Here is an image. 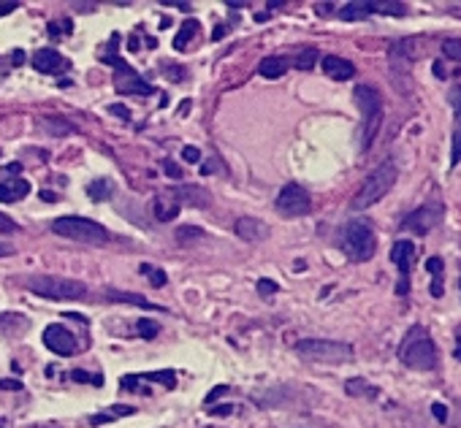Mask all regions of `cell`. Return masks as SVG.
Listing matches in <instances>:
<instances>
[{
    "instance_id": "obj_18",
    "label": "cell",
    "mask_w": 461,
    "mask_h": 428,
    "mask_svg": "<svg viewBox=\"0 0 461 428\" xmlns=\"http://www.w3.org/2000/svg\"><path fill=\"white\" fill-rule=\"evenodd\" d=\"M177 214H180V204L171 198H166V195H158L155 198V217L160 220V222H171V220H177Z\"/></svg>"
},
{
    "instance_id": "obj_33",
    "label": "cell",
    "mask_w": 461,
    "mask_h": 428,
    "mask_svg": "<svg viewBox=\"0 0 461 428\" xmlns=\"http://www.w3.org/2000/svg\"><path fill=\"white\" fill-rule=\"evenodd\" d=\"M177 236H180V242H187L190 236H193V239H201L204 233H201V228H190V225H184V228L177 231Z\"/></svg>"
},
{
    "instance_id": "obj_17",
    "label": "cell",
    "mask_w": 461,
    "mask_h": 428,
    "mask_svg": "<svg viewBox=\"0 0 461 428\" xmlns=\"http://www.w3.org/2000/svg\"><path fill=\"white\" fill-rule=\"evenodd\" d=\"M285 71H288V60L285 57H264L261 63H258V74L264 76V79H279V76H285Z\"/></svg>"
},
{
    "instance_id": "obj_3",
    "label": "cell",
    "mask_w": 461,
    "mask_h": 428,
    "mask_svg": "<svg viewBox=\"0 0 461 428\" xmlns=\"http://www.w3.org/2000/svg\"><path fill=\"white\" fill-rule=\"evenodd\" d=\"M52 233L63 236V239H71V242H82V244H106L111 242V233L95 222V220H87V217H57L52 222Z\"/></svg>"
},
{
    "instance_id": "obj_35",
    "label": "cell",
    "mask_w": 461,
    "mask_h": 428,
    "mask_svg": "<svg viewBox=\"0 0 461 428\" xmlns=\"http://www.w3.org/2000/svg\"><path fill=\"white\" fill-rule=\"evenodd\" d=\"M182 158L187 160V163H198V160H201V152H198L195 147H184V149H182Z\"/></svg>"
},
{
    "instance_id": "obj_26",
    "label": "cell",
    "mask_w": 461,
    "mask_h": 428,
    "mask_svg": "<svg viewBox=\"0 0 461 428\" xmlns=\"http://www.w3.org/2000/svg\"><path fill=\"white\" fill-rule=\"evenodd\" d=\"M141 274H147V279H149V282H152L155 288H163V285L169 282V279H166V271H163V268H155V266H147V263L141 266Z\"/></svg>"
},
{
    "instance_id": "obj_14",
    "label": "cell",
    "mask_w": 461,
    "mask_h": 428,
    "mask_svg": "<svg viewBox=\"0 0 461 428\" xmlns=\"http://www.w3.org/2000/svg\"><path fill=\"white\" fill-rule=\"evenodd\" d=\"M174 201L177 204H187V206H193V209H209V204H212V198H209V193L204 190V187H177L174 190Z\"/></svg>"
},
{
    "instance_id": "obj_49",
    "label": "cell",
    "mask_w": 461,
    "mask_h": 428,
    "mask_svg": "<svg viewBox=\"0 0 461 428\" xmlns=\"http://www.w3.org/2000/svg\"><path fill=\"white\" fill-rule=\"evenodd\" d=\"M41 198H44V201H54L57 195H54V193H41Z\"/></svg>"
},
{
    "instance_id": "obj_34",
    "label": "cell",
    "mask_w": 461,
    "mask_h": 428,
    "mask_svg": "<svg viewBox=\"0 0 461 428\" xmlns=\"http://www.w3.org/2000/svg\"><path fill=\"white\" fill-rule=\"evenodd\" d=\"M71 377L74 380H79V383H92V385H100V377H90V374H85V372H71Z\"/></svg>"
},
{
    "instance_id": "obj_24",
    "label": "cell",
    "mask_w": 461,
    "mask_h": 428,
    "mask_svg": "<svg viewBox=\"0 0 461 428\" xmlns=\"http://www.w3.org/2000/svg\"><path fill=\"white\" fill-rule=\"evenodd\" d=\"M372 11H383V14H391V17H405L407 14V6L405 3H372Z\"/></svg>"
},
{
    "instance_id": "obj_37",
    "label": "cell",
    "mask_w": 461,
    "mask_h": 428,
    "mask_svg": "<svg viewBox=\"0 0 461 428\" xmlns=\"http://www.w3.org/2000/svg\"><path fill=\"white\" fill-rule=\"evenodd\" d=\"M163 166H166V169H163V171L169 173V176H174V179H182V169H180V166H177V163H174V160H166V163H163Z\"/></svg>"
},
{
    "instance_id": "obj_45",
    "label": "cell",
    "mask_w": 461,
    "mask_h": 428,
    "mask_svg": "<svg viewBox=\"0 0 461 428\" xmlns=\"http://www.w3.org/2000/svg\"><path fill=\"white\" fill-rule=\"evenodd\" d=\"M6 171H11V173H19V171H22V166H19V163H8V166H6Z\"/></svg>"
},
{
    "instance_id": "obj_9",
    "label": "cell",
    "mask_w": 461,
    "mask_h": 428,
    "mask_svg": "<svg viewBox=\"0 0 461 428\" xmlns=\"http://www.w3.org/2000/svg\"><path fill=\"white\" fill-rule=\"evenodd\" d=\"M391 260L399 266V285H396V293H399V296H407V290H410V268H413V260H415L413 242H407V239L396 242L394 250H391Z\"/></svg>"
},
{
    "instance_id": "obj_15",
    "label": "cell",
    "mask_w": 461,
    "mask_h": 428,
    "mask_svg": "<svg viewBox=\"0 0 461 428\" xmlns=\"http://www.w3.org/2000/svg\"><path fill=\"white\" fill-rule=\"evenodd\" d=\"M63 65H65V60H63V54L54 52V49H39V52L33 54V68L41 71V74H57Z\"/></svg>"
},
{
    "instance_id": "obj_31",
    "label": "cell",
    "mask_w": 461,
    "mask_h": 428,
    "mask_svg": "<svg viewBox=\"0 0 461 428\" xmlns=\"http://www.w3.org/2000/svg\"><path fill=\"white\" fill-rule=\"evenodd\" d=\"M19 231V225L8 217V214H3L0 212V236H8V233H17Z\"/></svg>"
},
{
    "instance_id": "obj_11",
    "label": "cell",
    "mask_w": 461,
    "mask_h": 428,
    "mask_svg": "<svg viewBox=\"0 0 461 428\" xmlns=\"http://www.w3.org/2000/svg\"><path fill=\"white\" fill-rule=\"evenodd\" d=\"M44 344L52 352H57V355H74V352H76V339H74V334H71L68 328H63L60 323L46 325Z\"/></svg>"
},
{
    "instance_id": "obj_16",
    "label": "cell",
    "mask_w": 461,
    "mask_h": 428,
    "mask_svg": "<svg viewBox=\"0 0 461 428\" xmlns=\"http://www.w3.org/2000/svg\"><path fill=\"white\" fill-rule=\"evenodd\" d=\"M30 193V184L25 179H8L0 182V204H17Z\"/></svg>"
},
{
    "instance_id": "obj_40",
    "label": "cell",
    "mask_w": 461,
    "mask_h": 428,
    "mask_svg": "<svg viewBox=\"0 0 461 428\" xmlns=\"http://www.w3.org/2000/svg\"><path fill=\"white\" fill-rule=\"evenodd\" d=\"M46 130H52V133H57V136H60V133H74L71 125H52L49 120H46Z\"/></svg>"
},
{
    "instance_id": "obj_44",
    "label": "cell",
    "mask_w": 461,
    "mask_h": 428,
    "mask_svg": "<svg viewBox=\"0 0 461 428\" xmlns=\"http://www.w3.org/2000/svg\"><path fill=\"white\" fill-rule=\"evenodd\" d=\"M231 412H233V407H228V404H226V407H217V409H212V415H231Z\"/></svg>"
},
{
    "instance_id": "obj_10",
    "label": "cell",
    "mask_w": 461,
    "mask_h": 428,
    "mask_svg": "<svg viewBox=\"0 0 461 428\" xmlns=\"http://www.w3.org/2000/svg\"><path fill=\"white\" fill-rule=\"evenodd\" d=\"M442 214H445V209L442 206H420V209H415L405 222H402V228L405 231H413V233H418V236H426L434 225H440L442 222Z\"/></svg>"
},
{
    "instance_id": "obj_7",
    "label": "cell",
    "mask_w": 461,
    "mask_h": 428,
    "mask_svg": "<svg viewBox=\"0 0 461 428\" xmlns=\"http://www.w3.org/2000/svg\"><path fill=\"white\" fill-rule=\"evenodd\" d=\"M342 250L347 253V257L353 263H367L369 257L374 255V250H377V239H374L372 225L364 222V220L350 222L345 228V236H342Z\"/></svg>"
},
{
    "instance_id": "obj_25",
    "label": "cell",
    "mask_w": 461,
    "mask_h": 428,
    "mask_svg": "<svg viewBox=\"0 0 461 428\" xmlns=\"http://www.w3.org/2000/svg\"><path fill=\"white\" fill-rule=\"evenodd\" d=\"M136 331L141 339H155V336L160 334V325L152 323V320H147V317H141V320L136 323Z\"/></svg>"
},
{
    "instance_id": "obj_22",
    "label": "cell",
    "mask_w": 461,
    "mask_h": 428,
    "mask_svg": "<svg viewBox=\"0 0 461 428\" xmlns=\"http://www.w3.org/2000/svg\"><path fill=\"white\" fill-rule=\"evenodd\" d=\"M195 33H198V22H195V19H184V25L180 28V33H177V39H174V46L182 52L184 46H187V41H190Z\"/></svg>"
},
{
    "instance_id": "obj_38",
    "label": "cell",
    "mask_w": 461,
    "mask_h": 428,
    "mask_svg": "<svg viewBox=\"0 0 461 428\" xmlns=\"http://www.w3.org/2000/svg\"><path fill=\"white\" fill-rule=\"evenodd\" d=\"M431 412H434V418H437L440 423H445V418H448V409H445V404H431Z\"/></svg>"
},
{
    "instance_id": "obj_5",
    "label": "cell",
    "mask_w": 461,
    "mask_h": 428,
    "mask_svg": "<svg viewBox=\"0 0 461 428\" xmlns=\"http://www.w3.org/2000/svg\"><path fill=\"white\" fill-rule=\"evenodd\" d=\"M358 109H361V117H364V130H361V144L364 149L372 147V141L377 138L380 133V125H383V95L369 85H358L356 92H353Z\"/></svg>"
},
{
    "instance_id": "obj_47",
    "label": "cell",
    "mask_w": 461,
    "mask_h": 428,
    "mask_svg": "<svg viewBox=\"0 0 461 428\" xmlns=\"http://www.w3.org/2000/svg\"><path fill=\"white\" fill-rule=\"evenodd\" d=\"M223 33H226V28H217V30L212 33V39H223Z\"/></svg>"
},
{
    "instance_id": "obj_20",
    "label": "cell",
    "mask_w": 461,
    "mask_h": 428,
    "mask_svg": "<svg viewBox=\"0 0 461 428\" xmlns=\"http://www.w3.org/2000/svg\"><path fill=\"white\" fill-rule=\"evenodd\" d=\"M426 268L431 274V296L434 299H442V260L440 257H429L426 260Z\"/></svg>"
},
{
    "instance_id": "obj_27",
    "label": "cell",
    "mask_w": 461,
    "mask_h": 428,
    "mask_svg": "<svg viewBox=\"0 0 461 428\" xmlns=\"http://www.w3.org/2000/svg\"><path fill=\"white\" fill-rule=\"evenodd\" d=\"M442 54L451 57V60H456V63H461V41L459 39H445V41H442Z\"/></svg>"
},
{
    "instance_id": "obj_48",
    "label": "cell",
    "mask_w": 461,
    "mask_h": 428,
    "mask_svg": "<svg viewBox=\"0 0 461 428\" xmlns=\"http://www.w3.org/2000/svg\"><path fill=\"white\" fill-rule=\"evenodd\" d=\"M22 60H25V54H22V52H14V63H17V65H19V63H22Z\"/></svg>"
},
{
    "instance_id": "obj_8",
    "label": "cell",
    "mask_w": 461,
    "mask_h": 428,
    "mask_svg": "<svg viewBox=\"0 0 461 428\" xmlns=\"http://www.w3.org/2000/svg\"><path fill=\"white\" fill-rule=\"evenodd\" d=\"M275 206L282 217H290V220H293V217H304V214H310V209H312V198H310V193H307L301 184L290 182V184H285V187L279 190Z\"/></svg>"
},
{
    "instance_id": "obj_36",
    "label": "cell",
    "mask_w": 461,
    "mask_h": 428,
    "mask_svg": "<svg viewBox=\"0 0 461 428\" xmlns=\"http://www.w3.org/2000/svg\"><path fill=\"white\" fill-rule=\"evenodd\" d=\"M451 106H453L456 114H461V85L451 89Z\"/></svg>"
},
{
    "instance_id": "obj_12",
    "label": "cell",
    "mask_w": 461,
    "mask_h": 428,
    "mask_svg": "<svg viewBox=\"0 0 461 428\" xmlns=\"http://www.w3.org/2000/svg\"><path fill=\"white\" fill-rule=\"evenodd\" d=\"M236 236L250 242V244H261L269 239V225L264 220H255V217H239L236 225H233Z\"/></svg>"
},
{
    "instance_id": "obj_4",
    "label": "cell",
    "mask_w": 461,
    "mask_h": 428,
    "mask_svg": "<svg viewBox=\"0 0 461 428\" xmlns=\"http://www.w3.org/2000/svg\"><path fill=\"white\" fill-rule=\"evenodd\" d=\"M28 288L52 301H82L87 296V285L76 282V279H65V277H52V274H36L28 279Z\"/></svg>"
},
{
    "instance_id": "obj_23",
    "label": "cell",
    "mask_w": 461,
    "mask_h": 428,
    "mask_svg": "<svg viewBox=\"0 0 461 428\" xmlns=\"http://www.w3.org/2000/svg\"><path fill=\"white\" fill-rule=\"evenodd\" d=\"M106 299L122 301V303H136V306H144V309H155L149 301L141 299V296H136V293H117V290H109V293H106Z\"/></svg>"
},
{
    "instance_id": "obj_50",
    "label": "cell",
    "mask_w": 461,
    "mask_h": 428,
    "mask_svg": "<svg viewBox=\"0 0 461 428\" xmlns=\"http://www.w3.org/2000/svg\"><path fill=\"white\" fill-rule=\"evenodd\" d=\"M459 285H461V282H459Z\"/></svg>"
},
{
    "instance_id": "obj_28",
    "label": "cell",
    "mask_w": 461,
    "mask_h": 428,
    "mask_svg": "<svg viewBox=\"0 0 461 428\" xmlns=\"http://www.w3.org/2000/svg\"><path fill=\"white\" fill-rule=\"evenodd\" d=\"M345 390H347L350 396H374V390H372L364 380H347Z\"/></svg>"
},
{
    "instance_id": "obj_46",
    "label": "cell",
    "mask_w": 461,
    "mask_h": 428,
    "mask_svg": "<svg viewBox=\"0 0 461 428\" xmlns=\"http://www.w3.org/2000/svg\"><path fill=\"white\" fill-rule=\"evenodd\" d=\"M0 255H14V247H8V244H0Z\"/></svg>"
},
{
    "instance_id": "obj_41",
    "label": "cell",
    "mask_w": 461,
    "mask_h": 428,
    "mask_svg": "<svg viewBox=\"0 0 461 428\" xmlns=\"http://www.w3.org/2000/svg\"><path fill=\"white\" fill-rule=\"evenodd\" d=\"M0 387L3 390H22V383H17V380H0Z\"/></svg>"
},
{
    "instance_id": "obj_29",
    "label": "cell",
    "mask_w": 461,
    "mask_h": 428,
    "mask_svg": "<svg viewBox=\"0 0 461 428\" xmlns=\"http://www.w3.org/2000/svg\"><path fill=\"white\" fill-rule=\"evenodd\" d=\"M461 160V117L459 122H456V128H453V147H451V163L456 166Z\"/></svg>"
},
{
    "instance_id": "obj_6",
    "label": "cell",
    "mask_w": 461,
    "mask_h": 428,
    "mask_svg": "<svg viewBox=\"0 0 461 428\" xmlns=\"http://www.w3.org/2000/svg\"><path fill=\"white\" fill-rule=\"evenodd\" d=\"M296 352L304 361L312 363H350L353 361V347L347 342H334V339H301L296 344Z\"/></svg>"
},
{
    "instance_id": "obj_21",
    "label": "cell",
    "mask_w": 461,
    "mask_h": 428,
    "mask_svg": "<svg viewBox=\"0 0 461 428\" xmlns=\"http://www.w3.org/2000/svg\"><path fill=\"white\" fill-rule=\"evenodd\" d=\"M87 195L92 201H106L114 195V182L111 179H95L90 187H87Z\"/></svg>"
},
{
    "instance_id": "obj_19",
    "label": "cell",
    "mask_w": 461,
    "mask_h": 428,
    "mask_svg": "<svg viewBox=\"0 0 461 428\" xmlns=\"http://www.w3.org/2000/svg\"><path fill=\"white\" fill-rule=\"evenodd\" d=\"M369 14H372V3H364V0H358V3H345V6L339 8V17L347 19V22H353V19H367Z\"/></svg>"
},
{
    "instance_id": "obj_13",
    "label": "cell",
    "mask_w": 461,
    "mask_h": 428,
    "mask_svg": "<svg viewBox=\"0 0 461 428\" xmlns=\"http://www.w3.org/2000/svg\"><path fill=\"white\" fill-rule=\"evenodd\" d=\"M323 74L328 79H336V82H345V79H353L356 76V65L345 57H336V54H325L321 60Z\"/></svg>"
},
{
    "instance_id": "obj_39",
    "label": "cell",
    "mask_w": 461,
    "mask_h": 428,
    "mask_svg": "<svg viewBox=\"0 0 461 428\" xmlns=\"http://www.w3.org/2000/svg\"><path fill=\"white\" fill-rule=\"evenodd\" d=\"M109 111H111V114H117V117H122V120H125V122H128V120H131V111H128V109H125V106H120V103H117V106H111V109H109Z\"/></svg>"
},
{
    "instance_id": "obj_30",
    "label": "cell",
    "mask_w": 461,
    "mask_h": 428,
    "mask_svg": "<svg viewBox=\"0 0 461 428\" xmlns=\"http://www.w3.org/2000/svg\"><path fill=\"white\" fill-rule=\"evenodd\" d=\"M315 60H318V49H304V52L296 57V65L307 71V68H312V65H315Z\"/></svg>"
},
{
    "instance_id": "obj_32",
    "label": "cell",
    "mask_w": 461,
    "mask_h": 428,
    "mask_svg": "<svg viewBox=\"0 0 461 428\" xmlns=\"http://www.w3.org/2000/svg\"><path fill=\"white\" fill-rule=\"evenodd\" d=\"M277 290H279L277 282H272V279H258V293H261V296H275Z\"/></svg>"
},
{
    "instance_id": "obj_2",
    "label": "cell",
    "mask_w": 461,
    "mask_h": 428,
    "mask_svg": "<svg viewBox=\"0 0 461 428\" xmlns=\"http://www.w3.org/2000/svg\"><path fill=\"white\" fill-rule=\"evenodd\" d=\"M399 361L415 372H431L437 366V350L423 325H413L399 344Z\"/></svg>"
},
{
    "instance_id": "obj_1",
    "label": "cell",
    "mask_w": 461,
    "mask_h": 428,
    "mask_svg": "<svg viewBox=\"0 0 461 428\" xmlns=\"http://www.w3.org/2000/svg\"><path fill=\"white\" fill-rule=\"evenodd\" d=\"M396 176H399L396 163H394V160H383V163L361 182L358 193H356L353 201H350V209H353V212H364L369 206H374L377 201H383V198L388 195V190L396 184Z\"/></svg>"
},
{
    "instance_id": "obj_43",
    "label": "cell",
    "mask_w": 461,
    "mask_h": 428,
    "mask_svg": "<svg viewBox=\"0 0 461 428\" xmlns=\"http://www.w3.org/2000/svg\"><path fill=\"white\" fill-rule=\"evenodd\" d=\"M60 33H63V28H60L57 22H52V25H49V36H52V39H63Z\"/></svg>"
},
{
    "instance_id": "obj_42",
    "label": "cell",
    "mask_w": 461,
    "mask_h": 428,
    "mask_svg": "<svg viewBox=\"0 0 461 428\" xmlns=\"http://www.w3.org/2000/svg\"><path fill=\"white\" fill-rule=\"evenodd\" d=\"M17 8H19V3H0V17L11 14V11H17Z\"/></svg>"
}]
</instances>
